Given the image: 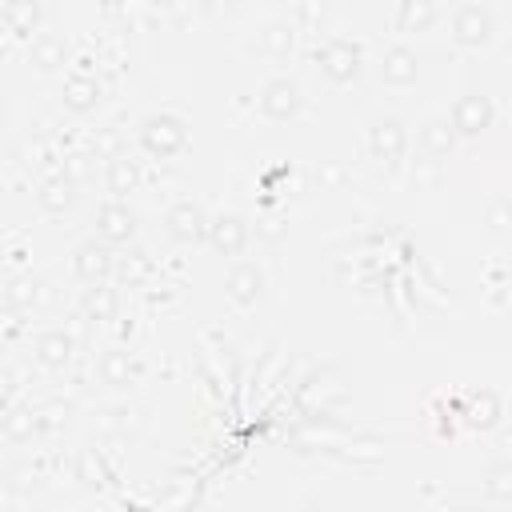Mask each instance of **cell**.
<instances>
[{
  "label": "cell",
  "instance_id": "6da1fadb",
  "mask_svg": "<svg viewBox=\"0 0 512 512\" xmlns=\"http://www.w3.org/2000/svg\"><path fill=\"white\" fill-rule=\"evenodd\" d=\"M136 140L152 160H176L188 148V120L176 112H148L136 124Z\"/></svg>",
  "mask_w": 512,
  "mask_h": 512
},
{
  "label": "cell",
  "instance_id": "7a4b0ae2",
  "mask_svg": "<svg viewBox=\"0 0 512 512\" xmlns=\"http://www.w3.org/2000/svg\"><path fill=\"white\" fill-rule=\"evenodd\" d=\"M316 68H320V76L328 84L348 88V84H356L364 76V52L348 36H324L320 48H316Z\"/></svg>",
  "mask_w": 512,
  "mask_h": 512
},
{
  "label": "cell",
  "instance_id": "3957f363",
  "mask_svg": "<svg viewBox=\"0 0 512 512\" xmlns=\"http://www.w3.org/2000/svg\"><path fill=\"white\" fill-rule=\"evenodd\" d=\"M444 20H448V40L456 48L480 52L496 40V12L488 4H456Z\"/></svg>",
  "mask_w": 512,
  "mask_h": 512
},
{
  "label": "cell",
  "instance_id": "277c9868",
  "mask_svg": "<svg viewBox=\"0 0 512 512\" xmlns=\"http://www.w3.org/2000/svg\"><path fill=\"white\" fill-rule=\"evenodd\" d=\"M256 112L268 124H288L304 112V88L296 76H268L256 92Z\"/></svg>",
  "mask_w": 512,
  "mask_h": 512
},
{
  "label": "cell",
  "instance_id": "5b68a950",
  "mask_svg": "<svg viewBox=\"0 0 512 512\" xmlns=\"http://www.w3.org/2000/svg\"><path fill=\"white\" fill-rule=\"evenodd\" d=\"M364 144H368V156L380 168L396 172L404 164V156H408V124L400 116H376L368 124V132H364Z\"/></svg>",
  "mask_w": 512,
  "mask_h": 512
},
{
  "label": "cell",
  "instance_id": "8992f818",
  "mask_svg": "<svg viewBox=\"0 0 512 512\" xmlns=\"http://www.w3.org/2000/svg\"><path fill=\"white\" fill-rule=\"evenodd\" d=\"M224 296L232 308L252 312L268 300V276L256 260H232V268L224 272Z\"/></svg>",
  "mask_w": 512,
  "mask_h": 512
},
{
  "label": "cell",
  "instance_id": "52a82bcc",
  "mask_svg": "<svg viewBox=\"0 0 512 512\" xmlns=\"http://www.w3.org/2000/svg\"><path fill=\"white\" fill-rule=\"evenodd\" d=\"M448 124H452L456 140H480V136L496 124V104H492V96H484V92H464V96H456V104H452V112H448Z\"/></svg>",
  "mask_w": 512,
  "mask_h": 512
},
{
  "label": "cell",
  "instance_id": "ba28073f",
  "mask_svg": "<svg viewBox=\"0 0 512 512\" xmlns=\"http://www.w3.org/2000/svg\"><path fill=\"white\" fill-rule=\"evenodd\" d=\"M216 256H228V260H244L248 244H252V224L240 216V212H220L208 220V236Z\"/></svg>",
  "mask_w": 512,
  "mask_h": 512
},
{
  "label": "cell",
  "instance_id": "9c48e42d",
  "mask_svg": "<svg viewBox=\"0 0 512 512\" xmlns=\"http://www.w3.org/2000/svg\"><path fill=\"white\" fill-rule=\"evenodd\" d=\"M376 76H380L384 88H412L416 76H420V56H416V48L404 44V40L388 44V48L376 56Z\"/></svg>",
  "mask_w": 512,
  "mask_h": 512
},
{
  "label": "cell",
  "instance_id": "30bf717a",
  "mask_svg": "<svg viewBox=\"0 0 512 512\" xmlns=\"http://www.w3.org/2000/svg\"><path fill=\"white\" fill-rule=\"evenodd\" d=\"M208 212H204V204L200 200H176V204H168V212H164V232L176 240V244H200L204 236H208Z\"/></svg>",
  "mask_w": 512,
  "mask_h": 512
},
{
  "label": "cell",
  "instance_id": "8fae6325",
  "mask_svg": "<svg viewBox=\"0 0 512 512\" xmlns=\"http://www.w3.org/2000/svg\"><path fill=\"white\" fill-rule=\"evenodd\" d=\"M92 224H96V240H104L108 248L136 240V228H140V224H136V212H132L124 200H104V204L96 208Z\"/></svg>",
  "mask_w": 512,
  "mask_h": 512
},
{
  "label": "cell",
  "instance_id": "7c38bea8",
  "mask_svg": "<svg viewBox=\"0 0 512 512\" xmlns=\"http://www.w3.org/2000/svg\"><path fill=\"white\" fill-rule=\"evenodd\" d=\"M112 268H116V252L104 244V240H80L76 244V252H72V272H76V280L80 284H104L108 276H112Z\"/></svg>",
  "mask_w": 512,
  "mask_h": 512
},
{
  "label": "cell",
  "instance_id": "4fadbf2b",
  "mask_svg": "<svg viewBox=\"0 0 512 512\" xmlns=\"http://www.w3.org/2000/svg\"><path fill=\"white\" fill-rule=\"evenodd\" d=\"M456 148V132L448 124V116H428L420 128H416V160H428V164H444Z\"/></svg>",
  "mask_w": 512,
  "mask_h": 512
},
{
  "label": "cell",
  "instance_id": "5bb4252c",
  "mask_svg": "<svg viewBox=\"0 0 512 512\" xmlns=\"http://www.w3.org/2000/svg\"><path fill=\"white\" fill-rule=\"evenodd\" d=\"M296 32H300V28H296L288 16H284V20H264V24L256 28L252 48H256V56L280 64V60H288V56L296 52Z\"/></svg>",
  "mask_w": 512,
  "mask_h": 512
},
{
  "label": "cell",
  "instance_id": "9a60e30c",
  "mask_svg": "<svg viewBox=\"0 0 512 512\" xmlns=\"http://www.w3.org/2000/svg\"><path fill=\"white\" fill-rule=\"evenodd\" d=\"M100 100H104V88H100V80H96L92 72H72V76L64 80V88H60V104H64L72 116L96 112Z\"/></svg>",
  "mask_w": 512,
  "mask_h": 512
},
{
  "label": "cell",
  "instance_id": "2e32d148",
  "mask_svg": "<svg viewBox=\"0 0 512 512\" xmlns=\"http://www.w3.org/2000/svg\"><path fill=\"white\" fill-rule=\"evenodd\" d=\"M96 376H100V384H104V388L124 392V388H132V384H136L140 364H136V356H132L128 348H104V352H100V360H96Z\"/></svg>",
  "mask_w": 512,
  "mask_h": 512
},
{
  "label": "cell",
  "instance_id": "e0dca14e",
  "mask_svg": "<svg viewBox=\"0 0 512 512\" xmlns=\"http://www.w3.org/2000/svg\"><path fill=\"white\" fill-rule=\"evenodd\" d=\"M460 416H464V424H468L472 432H492V428L504 420V396H500L496 388H480V392H472V396L464 400Z\"/></svg>",
  "mask_w": 512,
  "mask_h": 512
},
{
  "label": "cell",
  "instance_id": "ac0fdd59",
  "mask_svg": "<svg viewBox=\"0 0 512 512\" xmlns=\"http://www.w3.org/2000/svg\"><path fill=\"white\" fill-rule=\"evenodd\" d=\"M444 20V8L432 0H400L392 8V24L396 32H432Z\"/></svg>",
  "mask_w": 512,
  "mask_h": 512
},
{
  "label": "cell",
  "instance_id": "d6986e66",
  "mask_svg": "<svg viewBox=\"0 0 512 512\" xmlns=\"http://www.w3.org/2000/svg\"><path fill=\"white\" fill-rule=\"evenodd\" d=\"M104 188H108V200H124L128 192H136L140 188V160H132L128 152L108 156V164H104Z\"/></svg>",
  "mask_w": 512,
  "mask_h": 512
},
{
  "label": "cell",
  "instance_id": "ffe728a7",
  "mask_svg": "<svg viewBox=\"0 0 512 512\" xmlns=\"http://www.w3.org/2000/svg\"><path fill=\"white\" fill-rule=\"evenodd\" d=\"M32 352H36V364H44V368L60 372V368L72 360L76 340H72V332H64V328H48V332H40V336H36Z\"/></svg>",
  "mask_w": 512,
  "mask_h": 512
},
{
  "label": "cell",
  "instance_id": "44dd1931",
  "mask_svg": "<svg viewBox=\"0 0 512 512\" xmlns=\"http://www.w3.org/2000/svg\"><path fill=\"white\" fill-rule=\"evenodd\" d=\"M64 60H68V40H64L60 32H40V36H32V44H28V64H32L36 72H60Z\"/></svg>",
  "mask_w": 512,
  "mask_h": 512
},
{
  "label": "cell",
  "instance_id": "7402d4cb",
  "mask_svg": "<svg viewBox=\"0 0 512 512\" xmlns=\"http://www.w3.org/2000/svg\"><path fill=\"white\" fill-rule=\"evenodd\" d=\"M36 204H40V212H44V216H68V212H72V204H76V184H72L68 176H52V180H44V184H40Z\"/></svg>",
  "mask_w": 512,
  "mask_h": 512
},
{
  "label": "cell",
  "instance_id": "603a6c76",
  "mask_svg": "<svg viewBox=\"0 0 512 512\" xmlns=\"http://www.w3.org/2000/svg\"><path fill=\"white\" fill-rule=\"evenodd\" d=\"M80 312H84V320H92V324H108V320H116V312H120V296H116V288H108V284H92V288H84V296H80Z\"/></svg>",
  "mask_w": 512,
  "mask_h": 512
},
{
  "label": "cell",
  "instance_id": "cb8c5ba5",
  "mask_svg": "<svg viewBox=\"0 0 512 512\" xmlns=\"http://www.w3.org/2000/svg\"><path fill=\"white\" fill-rule=\"evenodd\" d=\"M480 492H484L492 504H508V496H512V468H508L504 460H496V464L484 472Z\"/></svg>",
  "mask_w": 512,
  "mask_h": 512
},
{
  "label": "cell",
  "instance_id": "d4e9b609",
  "mask_svg": "<svg viewBox=\"0 0 512 512\" xmlns=\"http://www.w3.org/2000/svg\"><path fill=\"white\" fill-rule=\"evenodd\" d=\"M76 480H84V488H104L108 484V468L100 460L96 448H84L80 460H76Z\"/></svg>",
  "mask_w": 512,
  "mask_h": 512
},
{
  "label": "cell",
  "instance_id": "484cf974",
  "mask_svg": "<svg viewBox=\"0 0 512 512\" xmlns=\"http://www.w3.org/2000/svg\"><path fill=\"white\" fill-rule=\"evenodd\" d=\"M40 296H44V284H40V280H12V284L4 288V300H8L12 308H32Z\"/></svg>",
  "mask_w": 512,
  "mask_h": 512
},
{
  "label": "cell",
  "instance_id": "4316f807",
  "mask_svg": "<svg viewBox=\"0 0 512 512\" xmlns=\"http://www.w3.org/2000/svg\"><path fill=\"white\" fill-rule=\"evenodd\" d=\"M32 432H36V416H32V412H8V416H4V436H8V440L24 444Z\"/></svg>",
  "mask_w": 512,
  "mask_h": 512
},
{
  "label": "cell",
  "instance_id": "83f0119b",
  "mask_svg": "<svg viewBox=\"0 0 512 512\" xmlns=\"http://www.w3.org/2000/svg\"><path fill=\"white\" fill-rule=\"evenodd\" d=\"M412 180H416V188H436V184H440V164L416 160V164H412Z\"/></svg>",
  "mask_w": 512,
  "mask_h": 512
},
{
  "label": "cell",
  "instance_id": "f1b7e54d",
  "mask_svg": "<svg viewBox=\"0 0 512 512\" xmlns=\"http://www.w3.org/2000/svg\"><path fill=\"white\" fill-rule=\"evenodd\" d=\"M504 228H508V204H504V200H496V204L488 208V232H496V236H500Z\"/></svg>",
  "mask_w": 512,
  "mask_h": 512
},
{
  "label": "cell",
  "instance_id": "f546056e",
  "mask_svg": "<svg viewBox=\"0 0 512 512\" xmlns=\"http://www.w3.org/2000/svg\"><path fill=\"white\" fill-rule=\"evenodd\" d=\"M316 180H320V184H336V180H344V172H340L336 164H324V168L316 172Z\"/></svg>",
  "mask_w": 512,
  "mask_h": 512
},
{
  "label": "cell",
  "instance_id": "4dcf8cb0",
  "mask_svg": "<svg viewBox=\"0 0 512 512\" xmlns=\"http://www.w3.org/2000/svg\"><path fill=\"white\" fill-rule=\"evenodd\" d=\"M296 512H328V504H324L320 496H304V500L296 504Z\"/></svg>",
  "mask_w": 512,
  "mask_h": 512
}]
</instances>
